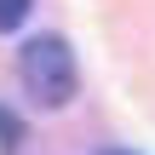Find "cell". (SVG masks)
Instances as JSON below:
<instances>
[{"label": "cell", "mask_w": 155, "mask_h": 155, "mask_svg": "<svg viewBox=\"0 0 155 155\" xmlns=\"http://www.w3.org/2000/svg\"><path fill=\"white\" fill-rule=\"evenodd\" d=\"M17 75H23V86H29V98H35L40 109H63V104L75 98V86H81L75 52H69V40H58V35H35V40L17 52Z\"/></svg>", "instance_id": "obj_1"}, {"label": "cell", "mask_w": 155, "mask_h": 155, "mask_svg": "<svg viewBox=\"0 0 155 155\" xmlns=\"http://www.w3.org/2000/svg\"><path fill=\"white\" fill-rule=\"evenodd\" d=\"M29 6H35V0H0V35H12V29H23V17H29Z\"/></svg>", "instance_id": "obj_2"}, {"label": "cell", "mask_w": 155, "mask_h": 155, "mask_svg": "<svg viewBox=\"0 0 155 155\" xmlns=\"http://www.w3.org/2000/svg\"><path fill=\"white\" fill-rule=\"evenodd\" d=\"M17 144H23V121H17L12 109H0V150L12 155V150H17Z\"/></svg>", "instance_id": "obj_3"}, {"label": "cell", "mask_w": 155, "mask_h": 155, "mask_svg": "<svg viewBox=\"0 0 155 155\" xmlns=\"http://www.w3.org/2000/svg\"><path fill=\"white\" fill-rule=\"evenodd\" d=\"M109 155H127V150H109Z\"/></svg>", "instance_id": "obj_4"}]
</instances>
